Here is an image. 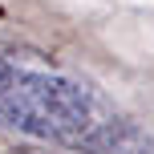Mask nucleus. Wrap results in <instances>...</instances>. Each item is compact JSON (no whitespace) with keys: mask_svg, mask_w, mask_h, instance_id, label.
<instances>
[{"mask_svg":"<svg viewBox=\"0 0 154 154\" xmlns=\"http://www.w3.org/2000/svg\"><path fill=\"white\" fill-rule=\"evenodd\" d=\"M0 126L85 154L114 150L126 134L118 109L89 81L16 57H0Z\"/></svg>","mask_w":154,"mask_h":154,"instance_id":"f257e3e1","label":"nucleus"}]
</instances>
